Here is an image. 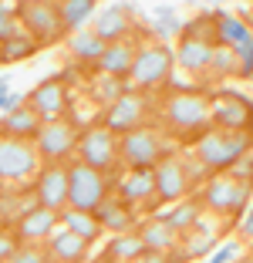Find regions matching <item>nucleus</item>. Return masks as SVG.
Masks as SVG:
<instances>
[{"mask_svg":"<svg viewBox=\"0 0 253 263\" xmlns=\"http://www.w3.org/2000/svg\"><path fill=\"white\" fill-rule=\"evenodd\" d=\"M68 47H71V58H78L81 64H92V68H95V64L101 61V54H105L108 44L92 31V34H75V41H71Z\"/></svg>","mask_w":253,"mask_h":263,"instance_id":"nucleus-31","label":"nucleus"},{"mask_svg":"<svg viewBox=\"0 0 253 263\" xmlns=\"http://www.w3.org/2000/svg\"><path fill=\"white\" fill-rule=\"evenodd\" d=\"M213 128L223 132H253V101L237 91L213 95Z\"/></svg>","mask_w":253,"mask_h":263,"instance_id":"nucleus-12","label":"nucleus"},{"mask_svg":"<svg viewBox=\"0 0 253 263\" xmlns=\"http://www.w3.org/2000/svg\"><path fill=\"white\" fill-rule=\"evenodd\" d=\"M21 34V21H17V10H10L4 0H0V44H7L10 37Z\"/></svg>","mask_w":253,"mask_h":263,"instance_id":"nucleus-35","label":"nucleus"},{"mask_svg":"<svg viewBox=\"0 0 253 263\" xmlns=\"http://www.w3.org/2000/svg\"><path fill=\"white\" fill-rule=\"evenodd\" d=\"M213 51H216V41H206V37H196V34L183 31V37H179V44H176V64L183 71L200 74V71H209Z\"/></svg>","mask_w":253,"mask_h":263,"instance_id":"nucleus-17","label":"nucleus"},{"mask_svg":"<svg viewBox=\"0 0 253 263\" xmlns=\"http://www.w3.org/2000/svg\"><path fill=\"white\" fill-rule=\"evenodd\" d=\"M0 47H4V58H7V64H10V61H24L27 54H34L38 41H34L31 34H17V37H10L7 44H0Z\"/></svg>","mask_w":253,"mask_h":263,"instance_id":"nucleus-33","label":"nucleus"},{"mask_svg":"<svg viewBox=\"0 0 253 263\" xmlns=\"http://www.w3.org/2000/svg\"><path fill=\"white\" fill-rule=\"evenodd\" d=\"M7 263H51V256L44 247H21Z\"/></svg>","mask_w":253,"mask_h":263,"instance_id":"nucleus-38","label":"nucleus"},{"mask_svg":"<svg viewBox=\"0 0 253 263\" xmlns=\"http://www.w3.org/2000/svg\"><path fill=\"white\" fill-rule=\"evenodd\" d=\"M237 243H223V247H216L213 250V256H209L206 263H233V256H237Z\"/></svg>","mask_w":253,"mask_h":263,"instance_id":"nucleus-40","label":"nucleus"},{"mask_svg":"<svg viewBox=\"0 0 253 263\" xmlns=\"http://www.w3.org/2000/svg\"><path fill=\"white\" fill-rule=\"evenodd\" d=\"M196 145V159L200 165H206L209 172H230L237 162H243L246 152L253 145V132H223V128H206Z\"/></svg>","mask_w":253,"mask_h":263,"instance_id":"nucleus-1","label":"nucleus"},{"mask_svg":"<svg viewBox=\"0 0 253 263\" xmlns=\"http://www.w3.org/2000/svg\"><path fill=\"white\" fill-rule=\"evenodd\" d=\"M172 68H176V51L169 44H142L135 54V64H132L129 81L138 88V91H149V88H159L172 78Z\"/></svg>","mask_w":253,"mask_h":263,"instance_id":"nucleus-5","label":"nucleus"},{"mask_svg":"<svg viewBox=\"0 0 253 263\" xmlns=\"http://www.w3.org/2000/svg\"><path fill=\"white\" fill-rule=\"evenodd\" d=\"M162 115H166L169 128L176 135L196 142L206 128H213V98H206L200 91H176L166 98Z\"/></svg>","mask_w":253,"mask_h":263,"instance_id":"nucleus-2","label":"nucleus"},{"mask_svg":"<svg viewBox=\"0 0 253 263\" xmlns=\"http://www.w3.org/2000/svg\"><path fill=\"white\" fill-rule=\"evenodd\" d=\"M68 182H71L68 206L71 209H81V213H95V209L108 199V186H112L105 172L84 165L81 159L68 162Z\"/></svg>","mask_w":253,"mask_h":263,"instance_id":"nucleus-6","label":"nucleus"},{"mask_svg":"<svg viewBox=\"0 0 253 263\" xmlns=\"http://www.w3.org/2000/svg\"><path fill=\"white\" fill-rule=\"evenodd\" d=\"M27 4H51V0H17V7H27Z\"/></svg>","mask_w":253,"mask_h":263,"instance_id":"nucleus-44","label":"nucleus"},{"mask_svg":"<svg viewBox=\"0 0 253 263\" xmlns=\"http://www.w3.org/2000/svg\"><path fill=\"white\" fill-rule=\"evenodd\" d=\"M0 64H7V58H4V47H0Z\"/></svg>","mask_w":253,"mask_h":263,"instance_id":"nucleus-46","label":"nucleus"},{"mask_svg":"<svg viewBox=\"0 0 253 263\" xmlns=\"http://www.w3.org/2000/svg\"><path fill=\"white\" fill-rule=\"evenodd\" d=\"M0 226H4V219H0Z\"/></svg>","mask_w":253,"mask_h":263,"instance_id":"nucleus-50","label":"nucleus"},{"mask_svg":"<svg viewBox=\"0 0 253 263\" xmlns=\"http://www.w3.org/2000/svg\"><path fill=\"white\" fill-rule=\"evenodd\" d=\"M209 71H213V74H223V78H226V74H240V58H237V51H233L230 44H216Z\"/></svg>","mask_w":253,"mask_h":263,"instance_id":"nucleus-32","label":"nucleus"},{"mask_svg":"<svg viewBox=\"0 0 253 263\" xmlns=\"http://www.w3.org/2000/svg\"><path fill=\"white\" fill-rule=\"evenodd\" d=\"M135 54H138V44L135 41H115V44L105 47V54H101V61L95 64V71L105 78H115V81H125V78L132 74V64H135Z\"/></svg>","mask_w":253,"mask_h":263,"instance_id":"nucleus-18","label":"nucleus"},{"mask_svg":"<svg viewBox=\"0 0 253 263\" xmlns=\"http://www.w3.org/2000/svg\"><path fill=\"white\" fill-rule=\"evenodd\" d=\"M41 125H44V118H41V111L34 108L31 101H24L21 108L7 111V115L0 118V135H7V139H24V142H34L38 139Z\"/></svg>","mask_w":253,"mask_h":263,"instance_id":"nucleus-19","label":"nucleus"},{"mask_svg":"<svg viewBox=\"0 0 253 263\" xmlns=\"http://www.w3.org/2000/svg\"><path fill=\"white\" fill-rule=\"evenodd\" d=\"M95 219H98L101 230H108V233H129L132 226H135L132 202H125L122 196H108V199L95 209Z\"/></svg>","mask_w":253,"mask_h":263,"instance_id":"nucleus-23","label":"nucleus"},{"mask_svg":"<svg viewBox=\"0 0 253 263\" xmlns=\"http://www.w3.org/2000/svg\"><path fill=\"white\" fill-rule=\"evenodd\" d=\"M0 88H10V71H0Z\"/></svg>","mask_w":253,"mask_h":263,"instance_id":"nucleus-43","label":"nucleus"},{"mask_svg":"<svg viewBox=\"0 0 253 263\" xmlns=\"http://www.w3.org/2000/svg\"><path fill=\"white\" fill-rule=\"evenodd\" d=\"M203 209H206L203 199H179L176 206H169L166 213H159V216L166 219L176 233H189L196 223H203Z\"/></svg>","mask_w":253,"mask_h":263,"instance_id":"nucleus-26","label":"nucleus"},{"mask_svg":"<svg viewBox=\"0 0 253 263\" xmlns=\"http://www.w3.org/2000/svg\"><path fill=\"white\" fill-rule=\"evenodd\" d=\"M64 31H81L88 17H95V0H54Z\"/></svg>","mask_w":253,"mask_h":263,"instance_id":"nucleus-29","label":"nucleus"},{"mask_svg":"<svg viewBox=\"0 0 253 263\" xmlns=\"http://www.w3.org/2000/svg\"><path fill=\"white\" fill-rule=\"evenodd\" d=\"M115 196H122L125 202H159L155 199V172L152 169H129L125 176H118Z\"/></svg>","mask_w":253,"mask_h":263,"instance_id":"nucleus-21","label":"nucleus"},{"mask_svg":"<svg viewBox=\"0 0 253 263\" xmlns=\"http://www.w3.org/2000/svg\"><path fill=\"white\" fill-rule=\"evenodd\" d=\"M78 159L84 165H92L98 172H108L115 169L122 162V155H118V135L108 128L105 122L101 125H92L88 132H81V142H78Z\"/></svg>","mask_w":253,"mask_h":263,"instance_id":"nucleus-7","label":"nucleus"},{"mask_svg":"<svg viewBox=\"0 0 253 263\" xmlns=\"http://www.w3.org/2000/svg\"><path fill=\"white\" fill-rule=\"evenodd\" d=\"M135 263H183V260H179L176 253H152V250H149V253L138 256Z\"/></svg>","mask_w":253,"mask_h":263,"instance_id":"nucleus-41","label":"nucleus"},{"mask_svg":"<svg viewBox=\"0 0 253 263\" xmlns=\"http://www.w3.org/2000/svg\"><path fill=\"white\" fill-rule=\"evenodd\" d=\"M88 247H92V243L81 240L78 233L64 230V226H58V230H54V236L44 243L51 263H84V260H88Z\"/></svg>","mask_w":253,"mask_h":263,"instance_id":"nucleus-20","label":"nucleus"},{"mask_svg":"<svg viewBox=\"0 0 253 263\" xmlns=\"http://www.w3.org/2000/svg\"><path fill=\"white\" fill-rule=\"evenodd\" d=\"M216 17V44H230V47H237L240 41H246L250 37V21H243V17H233V14H213Z\"/></svg>","mask_w":253,"mask_h":263,"instance_id":"nucleus-27","label":"nucleus"},{"mask_svg":"<svg viewBox=\"0 0 253 263\" xmlns=\"http://www.w3.org/2000/svg\"><path fill=\"white\" fill-rule=\"evenodd\" d=\"M24 101H27V95L10 91V88H0V111H4V115H7V111H14V108H21Z\"/></svg>","mask_w":253,"mask_h":263,"instance_id":"nucleus-39","label":"nucleus"},{"mask_svg":"<svg viewBox=\"0 0 253 263\" xmlns=\"http://www.w3.org/2000/svg\"><path fill=\"white\" fill-rule=\"evenodd\" d=\"M41 169H44V159H41L34 142L0 135V182L21 186L27 179H38Z\"/></svg>","mask_w":253,"mask_h":263,"instance_id":"nucleus-4","label":"nucleus"},{"mask_svg":"<svg viewBox=\"0 0 253 263\" xmlns=\"http://www.w3.org/2000/svg\"><path fill=\"white\" fill-rule=\"evenodd\" d=\"M152 27H155V34H159V37H183V31H186V24H179L176 14H172V10H166V7L155 10Z\"/></svg>","mask_w":253,"mask_h":263,"instance_id":"nucleus-34","label":"nucleus"},{"mask_svg":"<svg viewBox=\"0 0 253 263\" xmlns=\"http://www.w3.org/2000/svg\"><path fill=\"white\" fill-rule=\"evenodd\" d=\"M233 263H253V256H240V260H233Z\"/></svg>","mask_w":253,"mask_h":263,"instance_id":"nucleus-45","label":"nucleus"},{"mask_svg":"<svg viewBox=\"0 0 253 263\" xmlns=\"http://www.w3.org/2000/svg\"><path fill=\"white\" fill-rule=\"evenodd\" d=\"M250 193H253V182L233 176V172H216V176H209L200 199L216 216H240L250 202Z\"/></svg>","mask_w":253,"mask_h":263,"instance_id":"nucleus-3","label":"nucleus"},{"mask_svg":"<svg viewBox=\"0 0 253 263\" xmlns=\"http://www.w3.org/2000/svg\"><path fill=\"white\" fill-rule=\"evenodd\" d=\"M27 101L41 111L44 122L64 118V111H68V85H64V78H44V81L27 95Z\"/></svg>","mask_w":253,"mask_h":263,"instance_id":"nucleus-16","label":"nucleus"},{"mask_svg":"<svg viewBox=\"0 0 253 263\" xmlns=\"http://www.w3.org/2000/svg\"><path fill=\"white\" fill-rule=\"evenodd\" d=\"M105 125L115 132L118 139L129 135V132H135V128H142V125H146V98L135 95V91H125L122 98H115L108 105Z\"/></svg>","mask_w":253,"mask_h":263,"instance_id":"nucleus-14","label":"nucleus"},{"mask_svg":"<svg viewBox=\"0 0 253 263\" xmlns=\"http://www.w3.org/2000/svg\"><path fill=\"white\" fill-rule=\"evenodd\" d=\"M216 243H220V236H216V230H213V226H206V223H196L189 233H183L186 256H206V253H213V250H216Z\"/></svg>","mask_w":253,"mask_h":263,"instance_id":"nucleus-30","label":"nucleus"},{"mask_svg":"<svg viewBox=\"0 0 253 263\" xmlns=\"http://www.w3.org/2000/svg\"><path fill=\"white\" fill-rule=\"evenodd\" d=\"M152 172H155V199L159 202H179L192 186L189 169L179 155H166Z\"/></svg>","mask_w":253,"mask_h":263,"instance_id":"nucleus-13","label":"nucleus"},{"mask_svg":"<svg viewBox=\"0 0 253 263\" xmlns=\"http://www.w3.org/2000/svg\"><path fill=\"white\" fill-rule=\"evenodd\" d=\"M250 31H253V17H250Z\"/></svg>","mask_w":253,"mask_h":263,"instance_id":"nucleus-47","label":"nucleus"},{"mask_svg":"<svg viewBox=\"0 0 253 263\" xmlns=\"http://www.w3.org/2000/svg\"><path fill=\"white\" fill-rule=\"evenodd\" d=\"M95 4H98V0H95Z\"/></svg>","mask_w":253,"mask_h":263,"instance_id":"nucleus-51","label":"nucleus"},{"mask_svg":"<svg viewBox=\"0 0 253 263\" xmlns=\"http://www.w3.org/2000/svg\"><path fill=\"white\" fill-rule=\"evenodd\" d=\"M118 155H122V162L129 165V169H155V165L166 159V155H162L159 132L149 128V125L122 135V139H118Z\"/></svg>","mask_w":253,"mask_h":263,"instance_id":"nucleus-9","label":"nucleus"},{"mask_svg":"<svg viewBox=\"0 0 253 263\" xmlns=\"http://www.w3.org/2000/svg\"><path fill=\"white\" fill-rule=\"evenodd\" d=\"M138 233L146 240V250H152V253H172V250L183 247V233H176L159 213H152L146 223L138 226Z\"/></svg>","mask_w":253,"mask_h":263,"instance_id":"nucleus-22","label":"nucleus"},{"mask_svg":"<svg viewBox=\"0 0 253 263\" xmlns=\"http://www.w3.org/2000/svg\"><path fill=\"white\" fill-rule=\"evenodd\" d=\"M206 4H213V0H206Z\"/></svg>","mask_w":253,"mask_h":263,"instance_id":"nucleus-49","label":"nucleus"},{"mask_svg":"<svg viewBox=\"0 0 253 263\" xmlns=\"http://www.w3.org/2000/svg\"><path fill=\"white\" fill-rule=\"evenodd\" d=\"M58 226H61V213H54L47 206H34L14 223V230H17L24 247H41V243H47L54 236Z\"/></svg>","mask_w":253,"mask_h":263,"instance_id":"nucleus-15","label":"nucleus"},{"mask_svg":"<svg viewBox=\"0 0 253 263\" xmlns=\"http://www.w3.org/2000/svg\"><path fill=\"white\" fill-rule=\"evenodd\" d=\"M68 162H44V169L34 179V196H38V206H47L54 213H64L68 209Z\"/></svg>","mask_w":253,"mask_h":263,"instance_id":"nucleus-11","label":"nucleus"},{"mask_svg":"<svg viewBox=\"0 0 253 263\" xmlns=\"http://www.w3.org/2000/svg\"><path fill=\"white\" fill-rule=\"evenodd\" d=\"M21 247L24 243H21V236H17L14 226H0V263H7Z\"/></svg>","mask_w":253,"mask_h":263,"instance_id":"nucleus-36","label":"nucleus"},{"mask_svg":"<svg viewBox=\"0 0 253 263\" xmlns=\"http://www.w3.org/2000/svg\"><path fill=\"white\" fill-rule=\"evenodd\" d=\"M240 233H243L246 240H253V206H250V213L243 216V223H240Z\"/></svg>","mask_w":253,"mask_h":263,"instance_id":"nucleus-42","label":"nucleus"},{"mask_svg":"<svg viewBox=\"0 0 253 263\" xmlns=\"http://www.w3.org/2000/svg\"><path fill=\"white\" fill-rule=\"evenodd\" d=\"M17 21H21V31L31 34L38 44H51L64 34L61 14H58V4H27V7H17Z\"/></svg>","mask_w":253,"mask_h":263,"instance_id":"nucleus-10","label":"nucleus"},{"mask_svg":"<svg viewBox=\"0 0 253 263\" xmlns=\"http://www.w3.org/2000/svg\"><path fill=\"white\" fill-rule=\"evenodd\" d=\"M146 240H142V233L138 230H129V233H115L112 236V243H108L105 256L101 260L108 263H135L138 256H146Z\"/></svg>","mask_w":253,"mask_h":263,"instance_id":"nucleus-25","label":"nucleus"},{"mask_svg":"<svg viewBox=\"0 0 253 263\" xmlns=\"http://www.w3.org/2000/svg\"><path fill=\"white\" fill-rule=\"evenodd\" d=\"M61 226L64 230H71V233H78V236H81V240H88V243H95L101 236V223L98 219H95V213H81V209H64L61 213Z\"/></svg>","mask_w":253,"mask_h":263,"instance_id":"nucleus-28","label":"nucleus"},{"mask_svg":"<svg viewBox=\"0 0 253 263\" xmlns=\"http://www.w3.org/2000/svg\"><path fill=\"white\" fill-rule=\"evenodd\" d=\"M95 34H98L105 44H115V41H129L132 34V17L129 7H108L95 17Z\"/></svg>","mask_w":253,"mask_h":263,"instance_id":"nucleus-24","label":"nucleus"},{"mask_svg":"<svg viewBox=\"0 0 253 263\" xmlns=\"http://www.w3.org/2000/svg\"><path fill=\"white\" fill-rule=\"evenodd\" d=\"M95 263H108V260H95Z\"/></svg>","mask_w":253,"mask_h":263,"instance_id":"nucleus-48","label":"nucleus"},{"mask_svg":"<svg viewBox=\"0 0 253 263\" xmlns=\"http://www.w3.org/2000/svg\"><path fill=\"white\" fill-rule=\"evenodd\" d=\"M233 51L240 58V78H253V34L246 41H240Z\"/></svg>","mask_w":253,"mask_h":263,"instance_id":"nucleus-37","label":"nucleus"},{"mask_svg":"<svg viewBox=\"0 0 253 263\" xmlns=\"http://www.w3.org/2000/svg\"><path fill=\"white\" fill-rule=\"evenodd\" d=\"M78 142H81V132L71 118H51L41 125L34 145L44 162H68V155L78 152Z\"/></svg>","mask_w":253,"mask_h":263,"instance_id":"nucleus-8","label":"nucleus"}]
</instances>
